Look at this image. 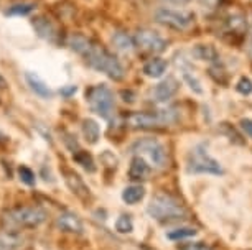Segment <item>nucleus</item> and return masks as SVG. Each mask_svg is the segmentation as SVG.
I'll list each match as a JSON object with an SVG mask.
<instances>
[{"instance_id":"obj_13","label":"nucleus","mask_w":252,"mask_h":250,"mask_svg":"<svg viewBox=\"0 0 252 250\" xmlns=\"http://www.w3.org/2000/svg\"><path fill=\"white\" fill-rule=\"evenodd\" d=\"M178 81L175 78H166L161 83H158L154 89V99L157 102H166L172 99L178 91Z\"/></svg>"},{"instance_id":"obj_14","label":"nucleus","mask_w":252,"mask_h":250,"mask_svg":"<svg viewBox=\"0 0 252 250\" xmlns=\"http://www.w3.org/2000/svg\"><path fill=\"white\" fill-rule=\"evenodd\" d=\"M33 28H35V31L38 33L40 38H43L46 41H55L56 30H55L53 23H51L48 18H45V17L33 18Z\"/></svg>"},{"instance_id":"obj_28","label":"nucleus","mask_w":252,"mask_h":250,"mask_svg":"<svg viewBox=\"0 0 252 250\" xmlns=\"http://www.w3.org/2000/svg\"><path fill=\"white\" fill-rule=\"evenodd\" d=\"M18 176H20L22 183H25L27 186H33V185H35V173H33L28 167H20V168H18Z\"/></svg>"},{"instance_id":"obj_1","label":"nucleus","mask_w":252,"mask_h":250,"mask_svg":"<svg viewBox=\"0 0 252 250\" xmlns=\"http://www.w3.org/2000/svg\"><path fill=\"white\" fill-rule=\"evenodd\" d=\"M178 109L168 107V109H161L157 112H132L126 119V124L134 130H150L157 129V127L172 125L175 122H178Z\"/></svg>"},{"instance_id":"obj_3","label":"nucleus","mask_w":252,"mask_h":250,"mask_svg":"<svg viewBox=\"0 0 252 250\" xmlns=\"http://www.w3.org/2000/svg\"><path fill=\"white\" fill-rule=\"evenodd\" d=\"M86 61L93 69L99 71V73H104L106 76L114 79V81H122L126 78V69L121 64V61L97 45L93 46L91 53L86 56Z\"/></svg>"},{"instance_id":"obj_17","label":"nucleus","mask_w":252,"mask_h":250,"mask_svg":"<svg viewBox=\"0 0 252 250\" xmlns=\"http://www.w3.org/2000/svg\"><path fill=\"white\" fill-rule=\"evenodd\" d=\"M68 46L73 51H76L78 55H81V56H84V58H86V56L91 53L94 43L89 38H86V36L74 33V35H71L69 38H68Z\"/></svg>"},{"instance_id":"obj_8","label":"nucleus","mask_w":252,"mask_h":250,"mask_svg":"<svg viewBox=\"0 0 252 250\" xmlns=\"http://www.w3.org/2000/svg\"><path fill=\"white\" fill-rule=\"evenodd\" d=\"M155 22L173 30H188L194 23V15L191 12L175 10V8H160L155 12Z\"/></svg>"},{"instance_id":"obj_36","label":"nucleus","mask_w":252,"mask_h":250,"mask_svg":"<svg viewBox=\"0 0 252 250\" xmlns=\"http://www.w3.org/2000/svg\"><path fill=\"white\" fill-rule=\"evenodd\" d=\"M170 3H175V5H187L189 0H168Z\"/></svg>"},{"instance_id":"obj_27","label":"nucleus","mask_w":252,"mask_h":250,"mask_svg":"<svg viewBox=\"0 0 252 250\" xmlns=\"http://www.w3.org/2000/svg\"><path fill=\"white\" fill-rule=\"evenodd\" d=\"M116 229L119 230V232H122V234H129L134 230V222H132V218L130 216H121V218L117 219V222H116Z\"/></svg>"},{"instance_id":"obj_18","label":"nucleus","mask_w":252,"mask_h":250,"mask_svg":"<svg viewBox=\"0 0 252 250\" xmlns=\"http://www.w3.org/2000/svg\"><path fill=\"white\" fill-rule=\"evenodd\" d=\"M191 55L196 59L206 61V63H218V61H220V53H218L215 46H211V45H196V46H193Z\"/></svg>"},{"instance_id":"obj_12","label":"nucleus","mask_w":252,"mask_h":250,"mask_svg":"<svg viewBox=\"0 0 252 250\" xmlns=\"http://www.w3.org/2000/svg\"><path fill=\"white\" fill-rule=\"evenodd\" d=\"M56 225L63 230V232L69 234H83L84 232V225L74 212H61L56 219Z\"/></svg>"},{"instance_id":"obj_7","label":"nucleus","mask_w":252,"mask_h":250,"mask_svg":"<svg viewBox=\"0 0 252 250\" xmlns=\"http://www.w3.org/2000/svg\"><path fill=\"white\" fill-rule=\"evenodd\" d=\"M188 173H208V174H222L221 165L211 158L204 147H196L188 155Z\"/></svg>"},{"instance_id":"obj_10","label":"nucleus","mask_w":252,"mask_h":250,"mask_svg":"<svg viewBox=\"0 0 252 250\" xmlns=\"http://www.w3.org/2000/svg\"><path fill=\"white\" fill-rule=\"evenodd\" d=\"M175 66L180 69V74H182L183 81L187 83V86L191 89L194 94H203V87H201V81L198 79V76L194 74V69L191 68L189 61L185 58L183 55H177L175 56Z\"/></svg>"},{"instance_id":"obj_11","label":"nucleus","mask_w":252,"mask_h":250,"mask_svg":"<svg viewBox=\"0 0 252 250\" xmlns=\"http://www.w3.org/2000/svg\"><path fill=\"white\" fill-rule=\"evenodd\" d=\"M63 174H64L66 185H68L69 190L73 191L74 194L79 197V199H84V201H86L88 197L91 196V193H89L88 185L83 181V178H81L78 173L71 171V169H64Z\"/></svg>"},{"instance_id":"obj_37","label":"nucleus","mask_w":252,"mask_h":250,"mask_svg":"<svg viewBox=\"0 0 252 250\" xmlns=\"http://www.w3.org/2000/svg\"><path fill=\"white\" fill-rule=\"evenodd\" d=\"M7 87V81H5V78L0 74V89H5Z\"/></svg>"},{"instance_id":"obj_26","label":"nucleus","mask_w":252,"mask_h":250,"mask_svg":"<svg viewBox=\"0 0 252 250\" xmlns=\"http://www.w3.org/2000/svg\"><path fill=\"white\" fill-rule=\"evenodd\" d=\"M194 235H196V229L194 227H178V229H173V230H170V232H166V239L178 242V240L194 237Z\"/></svg>"},{"instance_id":"obj_29","label":"nucleus","mask_w":252,"mask_h":250,"mask_svg":"<svg viewBox=\"0 0 252 250\" xmlns=\"http://www.w3.org/2000/svg\"><path fill=\"white\" fill-rule=\"evenodd\" d=\"M236 89H237V92L244 94V96H249V94H252V81L249 78H241L236 84Z\"/></svg>"},{"instance_id":"obj_38","label":"nucleus","mask_w":252,"mask_h":250,"mask_svg":"<svg viewBox=\"0 0 252 250\" xmlns=\"http://www.w3.org/2000/svg\"><path fill=\"white\" fill-rule=\"evenodd\" d=\"M3 140H5V137H3L2 134H0V141H3Z\"/></svg>"},{"instance_id":"obj_19","label":"nucleus","mask_w":252,"mask_h":250,"mask_svg":"<svg viewBox=\"0 0 252 250\" xmlns=\"http://www.w3.org/2000/svg\"><path fill=\"white\" fill-rule=\"evenodd\" d=\"M112 45L116 46L121 53H130L135 48V41L130 35H127L126 31H116L112 35Z\"/></svg>"},{"instance_id":"obj_35","label":"nucleus","mask_w":252,"mask_h":250,"mask_svg":"<svg viewBox=\"0 0 252 250\" xmlns=\"http://www.w3.org/2000/svg\"><path fill=\"white\" fill-rule=\"evenodd\" d=\"M76 91H78V87H76V86H69V87L63 89V91H61V94H63V96H66V97H69V96H73Z\"/></svg>"},{"instance_id":"obj_33","label":"nucleus","mask_w":252,"mask_h":250,"mask_svg":"<svg viewBox=\"0 0 252 250\" xmlns=\"http://www.w3.org/2000/svg\"><path fill=\"white\" fill-rule=\"evenodd\" d=\"M241 129L244 130L246 135L252 137V120L251 119H242L241 120Z\"/></svg>"},{"instance_id":"obj_20","label":"nucleus","mask_w":252,"mask_h":250,"mask_svg":"<svg viewBox=\"0 0 252 250\" xmlns=\"http://www.w3.org/2000/svg\"><path fill=\"white\" fill-rule=\"evenodd\" d=\"M23 245V237L13 230H5L0 234V250H17Z\"/></svg>"},{"instance_id":"obj_5","label":"nucleus","mask_w":252,"mask_h":250,"mask_svg":"<svg viewBox=\"0 0 252 250\" xmlns=\"http://www.w3.org/2000/svg\"><path fill=\"white\" fill-rule=\"evenodd\" d=\"M130 152L137 157L147 158L149 163L157 169L165 168L166 165V150L158 140L155 139H140L130 147Z\"/></svg>"},{"instance_id":"obj_32","label":"nucleus","mask_w":252,"mask_h":250,"mask_svg":"<svg viewBox=\"0 0 252 250\" xmlns=\"http://www.w3.org/2000/svg\"><path fill=\"white\" fill-rule=\"evenodd\" d=\"M198 2H199V5L203 8H206V10H215L220 0H198Z\"/></svg>"},{"instance_id":"obj_23","label":"nucleus","mask_w":252,"mask_h":250,"mask_svg":"<svg viewBox=\"0 0 252 250\" xmlns=\"http://www.w3.org/2000/svg\"><path fill=\"white\" fill-rule=\"evenodd\" d=\"M83 134L89 143H96L99 140V137H101V129H99L97 122L93 119L83 120Z\"/></svg>"},{"instance_id":"obj_16","label":"nucleus","mask_w":252,"mask_h":250,"mask_svg":"<svg viewBox=\"0 0 252 250\" xmlns=\"http://www.w3.org/2000/svg\"><path fill=\"white\" fill-rule=\"evenodd\" d=\"M25 79H27L30 89L36 94V96H40L43 99H50L51 96H53V91H51V89L46 86V83L43 81V79H41L40 76H36L35 73H27Z\"/></svg>"},{"instance_id":"obj_2","label":"nucleus","mask_w":252,"mask_h":250,"mask_svg":"<svg viewBox=\"0 0 252 250\" xmlns=\"http://www.w3.org/2000/svg\"><path fill=\"white\" fill-rule=\"evenodd\" d=\"M147 212L150 214V218H154L158 222H170V221H178L187 218V209L180 202L177 197L166 193H160L155 194L154 199L150 201Z\"/></svg>"},{"instance_id":"obj_6","label":"nucleus","mask_w":252,"mask_h":250,"mask_svg":"<svg viewBox=\"0 0 252 250\" xmlns=\"http://www.w3.org/2000/svg\"><path fill=\"white\" fill-rule=\"evenodd\" d=\"M89 107L94 114L101 115L102 119L109 120L114 115V109H116V104H114V94L107 86L104 84H97L89 89L86 94Z\"/></svg>"},{"instance_id":"obj_22","label":"nucleus","mask_w":252,"mask_h":250,"mask_svg":"<svg viewBox=\"0 0 252 250\" xmlns=\"http://www.w3.org/2000/svg\"><path fill=\"white\" fill-rule=\"evenodd\" d=\"M166 66H168V64H166L165 59H160V58L152 59L144 66V73L149 78H161L165 74V71H166Z\"/></svg>"},{"instance_id":"obj_4","label":"nucleus","mask_w":252,"mask_h":250,"mask_svg":"<svg viewBox=\"0 0 252 250\" xmlns=\"http://www.w3.org/2000/svg\"><path fill=\"white\" fill-rule=\"evenodd\" d=\"M48 214L45 209L38 206H23L17 207V209L8 211L3 216V224L10 230L13 229H23V227H38L43 224Z\"/></svg>"},{"instance_id":"obj_24","label":"nucleus","mask_w":252,"mask_h":250,"mask_svg":"<svg viewBox=\"0 0 252 250\" xmlns=\"http://www.w3.org/2000/svg\"><path fill=\"white\" fill-rule=\"evenodd\" d=\"M35 3H28V2H22V3H15V5L8 7V10L5 12V15L10 17H25L30 15V13L35 10Z\"/></svg>"},{"instance_id":"obj_9","label":"nucleus","mask_w":252,"mask_h":250,"mask_svg":"<svg viewBox=\"0 0 252 250\" xmlns=\"http://www.w3.org/2000/svg\"><path fill=\"white\" fill-rule=\"evenodd\" d=\"M135 46H139L144 51H150V53H163L166 50V40H163L158 33L142 28L134 35Z\"/></svg>"},{"instance_id":"obj_30","label":"nucleus","mask_w":252,"mask_h":250,"mask_svg":"<svg viewBox=\"0 0 252 250\" xmlns=\"http://www.w3.org/2000/svg\"><path fill=\"white\" fill-rule=\"evenodd\" d=\"M63 137H64L63 141L66 143V147L69 148V152H73V153L79 152V145H78V140H76L74 135H71V134H68V132H64Z\"/></svg>"},{"instance_id":"obj_39","label":"nucleus","mask_w":252,"mask_h":250,"mask_svg":"<svg viewBox=\"0 0 252 250\" xmlns=\"http://www.w3.org/2000/svg\"><path fill=\"white\" fill-rule=\"evenodd\" d=\"M251 53H252V45H251Z\"/></svg>"},{"instance_id":"obj_15","label":"nucleus","mask_w":252,"mask_h":250,"mask_svg":"<svg viewBox=\"0 0 252 250\" xmlns=\"http://www.w3.org/2000/svg\"><path fill=\"white\" fill-rule=\"evenodd\" d=\"M149 176H150V165L142 157H135L130 163L129 178L134 181H142V180H147Z\"/></svg>"},{"instance_id":"obj_25","label":"nucleus","mask_w":252,"mask_h":250,"mask_svg":"<svg viewBox=\"0 0 252 250\" xmlns=\"http://www.w3.org/2000/svg\"><path fill=\"white\" fill-rule=\"evenodd\" d=\"M74 162L78 163V165H81V167H83L89 173L96 171V165H94V160H93V157L88 152H83V150L76 152L74 153Z\"/></svg>"},{"instance_id":"obj_31","label":"nucleus","mask_w":252,"mask_h":250,"mask_svg":"<svg viewBox=\"0 0 252 250\" xmlns=\"http://www.w3.org/2000/svg\"><path fill=\"white\" fill-rule=\"evenodd\" d=\"M180 250H213L209 245L204 242H189V244H183L178 247Z\"/></svg>"},{"instance_id":"obj_21","label":"nucleus","mask_w":252,"mask_h":250,"mask_svg":"<svg viewBox=\"0 0 252 250\" xmlns=\"http://www.w3.org/2000/svg\"><path fill=\"white\" fill-rule=\"evenodd\" d=\"M144 196H145V190H144V186H140V185L127 186L122 193V199L126 201L127 204H137L139 201L144 199Z\"/></svg>"},{"instance_id":"obj_34","label":"nucleus","mask_w":252,"mask_h":250,"mask_svg":"<svg viewBox=\"0 0 252 250\" xmlns=\"http://www.w3.org/2000/svg\"><path fill=\"white\" fill-rule=\"evenodd\" d=\"M121 96L124 97V101L126 102H134V92L132 91H121Z\"/></svg>"}]
</instances>
